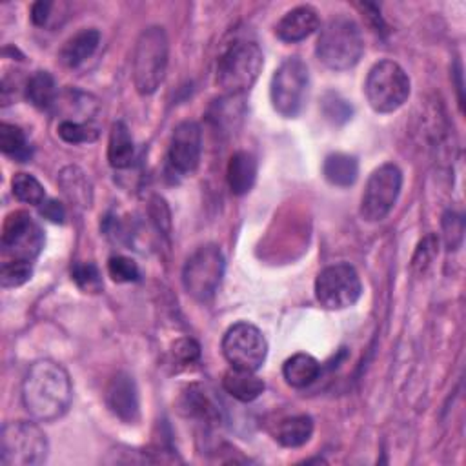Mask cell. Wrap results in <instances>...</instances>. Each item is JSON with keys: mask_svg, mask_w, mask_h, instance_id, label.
Returning <instances> with one entry per match:
<instances>
[{"mask_svg": "<svg viewBox=\"0 0 466 466\" xmlns=\"http://www.w3.org/2000/svg\"><path fill=\"white\" fill-rule=\"evenodd\" d=\"M62 193L73 202L78 204L82 208H89L91 200H93V191H91V184L89 178L86 177V173L76 167V166H67L58 173L56 178Z\"/></svg>", "mask_w": 466, "mask_h": 466, "instance_id": "cb8c5ba5", "label": "cell"}, {"mask_svg": "<svg viewBox=\"0 0 466 466\" xmlns=\"http://www.w3.org/2000/svg\"><path fill=\"white\" fill-rule=\"evenodd\" d=\"M133 157H135V146H133L129 127L122 120L113 122L109 131V142H107L109 166L115 169H126L131 166Z\"/></svg>", "mask_w": 466, "mask_h": 466, "instance_id": "ffe728a7", "label": "cell"}, {"mask_svg": "<svg viewBox=\"0 0 466 466\" xmlns=\"http://www.w3.org/2000/svg\"><path fill=\"white\" fill-rule=\"evenodd\" d=\"M322 111H324L326 118L331 120L333 124H342L348 118H351V106L346 100H342L340 96L331 95V93L324 98Z\"/></svg>", "mask_w": 466, "mask_h": 466, "instance_id": "e575fe53", "label": "cell"}, {"mask_svg": "<svg viewBox=\"0 0 466 466\" xmlns=\"http://www.w3.org/2000/svg\"><path fill=\"white\" fill-rule=\"evenodd\" d=\"M49 442L35 422H5L0 431V461L4 466H38L46 462Z\"/></svg>", "mask_w": 466, "mask_h": 466, "instance_id": "5b68a950", "label": "cell"}, {"mask_svg": "<svg viewBox=\"0 0 466 466\" xmlns=\"http://www.w3.org/2000/svg\"><path fill=\"white\" fill-rule=\"evenodd\" d=\"M402 187V171L397 164L379 166L368 178L360 197V217L368 222H379L393 209Z\"/></svg>", "mask_w": 466, "mask_h": 466, "instance_id": "9c48e42d", "label": "cell"}, {"mask_svg": "<svg viewBox=\"0 0 466 466\" xmlns=\"http://www.w3.org/2000/svg\"><path fill=\"white\" fill-rule=\"evenodd\" d=\"M226 178L233 195L249 193L257 178V158L248 151L233 153L228 162Z\"/></svg>", "mask_w": 466, "mask_h": 466, "instance_id": "e0dca14e", "label": "cell"}, {"mask_svg": "<svg viewBox=\"0 0 466 466\" xmlns=\"http://www.w3.org/2000/svg\"><path fill=\"white\" fill-rule=\"evenodd\" d=\"M437 251H439V238H437L433 233L426 235V237L419 242V246H417V249H415V255H413V258H411V268H413L417 273H424L426 268L433 262Z\"/></svg>", "mask_w": 466, "mask_h": 466, "instance_id": "d6a6232c", "label": "cell"}, {"mask_svg": "<svg viewBox=\"0 0 466 466\" xmlns=\"http://www.w3.org/2000/svg\"><path fill=\"white\" fill-rule=\"evenodd\" d=\"M324 178L337 187H350L359 177V162L348 153H331L322 164Z\"/></svg>", "mask_w": 466, "mask_h": 466, "instance_id": "44dd1931", "label": "cell"}, {"mask_svg": "<svg viewBox=\"0 0 466 466\" xmlns=\"http://www.w3.org/2000/svg\"><path fill=\"white\" fill-rule=\"evenodd\" d=\"M25 98L38 109H51L56 104L58 89L49 71H36L25 82Z\"/></svg>", "mask_w": 466, "mask_h": 466, "instance_id": "d4e9b609", "label": "cell"}, {"mask_svg": "<svg viewBox=\"0 0 466 466\" xmlns=\"http://www.w3.org/2000/svg\"><path fill=\"white\" fill-rule=\"evenodd\" d=\"M360 277L348 262L326 266L315 279V297L326 309L350 308L360 299Z\"/></svg>", "mask_w": 466, "mask_h": 466, "instance_id": "30bf717a", "label": "cell"}, {"mask_svg": "<svg viewBox=\"0 0 466 466\" xmlns=\"http://www.w3.org/2000/svg\"><path fill=\"white\" fill-rule=\"evenodd\" d=\"M222 353L231 368L257 371L266 360L268 342L255 324L242 320L224 333Z\"/></svg>", "mask_w": 466, "mask_h": 466, "instance_id": "8fae6325", "label": "cell"}, {"mask_svg": "<svg viewBox=\"0 0 466 466\" xmlns=\"http://www.w3.org/2000/svg\"><path fill=\"white\" fill-rule=\"evenodd\" d=\"M264 66L260 47L249 40L233 42L217 62V86L231 96L246 93Z\"/></svg>", "mask_w": 466, "mask_h": 466, "instance_id": "277c9868", "label": "cell"}, {"mask_svg": "<svg viewBox=\"0 0 466 466\" xmlns=\"http://www.w3.org/2000/svg\"><path fill=\"white\" fill-rule=\"evenodd\" d=\"M180 406L186 415L198 419L202 422L215 424L220 420V408L198 384H193L184 391Z\"/></svg>", "mask_w": 466, "mask_h": 466, "instance_id": "7402d4cb", "label": "cell"}, {"mask_svg": "<svg viewBox=\"0 0 466 466\" xmlns=\"http://www.w3.org/2000/svg\"><path fill=\"white\" fill-rule=\"evenodd\" d=\"M46 237L40 224L25 211H13L5 217L2 226V251L5 258L33 262L42 248Z\"/></svg>", "mask_w": 466, "mask_h": 466, "instance_id": "7c38bea8", "label": "cell"}, {"mask_svg": "<svg viewBox=\"0 0 466 466\" xmlns=\"http://www.w3.org/2000/svg\"><path fill=\"white\" fill-rule=\"evenodd\" d=\"M0 149L4 155L18 162H25L31 158V146L25 138V133L15 124H0Z\"/></svg>", "mask_w": 466, "mask_h": 466, "instance_id": "484cf974", "label": "cell"}, {"mask_svg": "<svg viewBox=\"0 0 466 466\" xmlns=\"http://www.w3.org/2000/svg\"><path fill=\"white\" fill-rule=\"evenodd\" d=\"M319 13L311 5H299L288 11L275 25V35L282 42H300L319 29Z\"/></svg>", "mask_w": 466, "mask_h": 466, "instance_id": "9a60e30c", "label": "cell"}, {"mask_svg": "<svg viewBox=\"0 0 466 466\" xmlns=\"http://www.w3.org/2000/svg\"><path fill=\"white\" fill-rule=\"evenodd\" d=\"M364 93L373 111L393 113L410 96V78L397 62L380 60L368 71Z\"/></svg>", "mask_w": 466, "mask_h": 466, "instance_id": "8992f818", "label": "cell"}, {"mask_svg": "<svg viewBox=\"0 0 466 466\" xmlns=\"http://www.w3.org/2000/svg\"><path fill=\"white\" fill-rule=\"evenodd\" d=\"M55 7L53 2H47V0H40V2H35L31 5V22L38 27H47L49 25V20H51V9Z\"/></svg>", "mask_w": 466, "mask_h": 466, "instance_id": "d590c367", "label": "cell"}, {"mask_svg": "<svg viewBox=\"0 0 466 466\" xmlns=\"http://www.w3.org/2000/svg\"><path fill=\"white\" fill-rule=\"evenodd\" d=\"M309 75L299 56L286 58L273 73L269 82V98L273 109L284 118L297 116L306 102Z\"/></svg>", "mask_w": 466, "mask_h": 466, "instance_id": "ba28073f", "label": "cell"}, {"mask_svg": "<svg viewBox=\"0 0 466 466\" xmlns=\"http://www.w3.org/2000/svg\"><path fill=\"white\" fill-rule=\"evenodd\" d=\"M226 269V260L218 246L206 244L197 248L182 268V284L189 297L208 302L215 297Z\"/></svg>", "mask_w": 466, "mask_h": 466, "instance_id": "52a82bcc", "label": "cell"}, {"mask_svg": "<svg viewBox=\"0 0 466 466\" xmlns=\"http://www.w3.org/2000/svg\"><path fill=\"white\" fill-rule=\"evenodd\" d=\"M71 279L84 293H98L102 289V277L93 262H76L71 269Z\"/></svg>", "mask_w": 466, "mask_h": 466, "instance_id": "f546056e", "label": "cell"}, {"mask_svg": "<svg viewBox=\"0 0 466 466\" xmlns=\"http://www.w3.org/2000/svg\"><path fill=\"white\" fill-rule=\"evenodd\" d=\"M315 53L319 60L333 71L351 69L364 53L360 27L353 18L344 15L329 18L320 27Z\"/></svg>", "mask_w": 466, "mask_h": 466, "instance_id": "7a4b0ae2", "label": "cell"}, {"mask_svg": "<svg viewBox=\"0 0 466 466\" xmlns=\"http://www.w3.org/2000/svg\"><path fill=\"white\" fill-rule=\"evenodd\" d=\"M11 187H13V195L20 202H25L31 206H40L46 200L44 186L29 173H16L11 178Z\"/></svg>", "mask_w": 466, "mask_h": 466, "instance_id": "4316f807", "label": "cell"}, {"mask_svg": "<svg viewBox=\"0 0 466 466\" xmlns=\"http://www.w3.org/2000/svg\"><path fill=\"white\" fill-rule=\"evenodd\" d=\"M73 386L66 368L51 359L33 362L22 382V404L25 411L40 420L53 422L71 406Z\"/></svg>", "mask_w": 466, "mask_h": 466, "instance_id": "6da1fadb", "label": "cell"}, {"mask_svg": "<svg viewBox=\"0 0 466 466\" xmlns=\"http://www.w3.org/2000/svg\"><path fill=\"white\" fill-rule=\"evenodd\" d=\"M40 215L51 222H56V224H62L64 218H66V211H64V206L55 200V198H46L40 206Z\"/></svg>", "mask_w": 466, "mask_h": 466, "instance_id": "8d00e7d4", "label": "cell"}, {"mask_svg": "<svg viewBox=\"0 0 466 466\" xmlns=\"http://www.w3.org/2000/svg\"><path fill=\"white\" fill-rule=\"evenodd\" d=\"M169 40L160 25L142 29L133 49V84L140 95H151L166 76Z\"/></svg>", "mask_w": 466, "mask_h": 466, "instance_id": "3957f363", "label": "cell"}, {"mask_svg": "<svg viewBox=\"0 0 466 466\" xmlns=\"http://www.w3.org/2000/svg\"><path fill=\"white\" fill-rule=\"evenodd\" d=\"M464 237V218L461 213L446 211L442 215V238L448 251H455L461 248Z\"/></svg>", "mask_w": 466, "mask_h": 466, "instance_id": "4dcf8cb0", "label": "cell"}, {"mask_svg": "<svg viewBox=\"0 0 466 466\" xmlns=\"http://www.w3.org/2000/svg\"><path fill=\"white\" fill-rule=\"evenodd\" d=\"M100 44V33L93 27L89 29H80L73 36H69L64 46L58 51V60L66 67H78L82 66L87 58L93 56Z\"/></svg>", "mask_w": 466, "mask_h": 466, "instance_id": "2e32d148", "label": "cell"}, {"mask_svg": "<svg viewBox=\"0 0 466 466\" xmlns=\"http://www.w3.org/2000/svg\"><path fill=\"white\" fill-rule=\"evenodd\" d=\"M202 131L193 120H184L175 126L167 149V164L177 175H191L200 162Z\"/></svg>", "mask_w": 466, "mask_h": 466, "instance_id": "4fadbf2b", "label": "cell"}, {"mask_svg": "<svg viewBox=\"0 0 466 466\" xmlns=\"http://www.w3.org/2000/svg\"><path fill=\"white\" fill-rule=\"evenodd\" d=\"M106 404L109 411L126 424H135L140 417L138 390L133 377L118 371L106 388Z\"/></svg>", "mask_w": 466, "mask_h": 466, "instance_id": "5bb4252c", "label": "cell"}, {"mask_svg": "<svg viewBox=\"0 0 466 466\" xmlns=\"http://www.w3.org/2000/svg\"><path fill=\"white\" fill-rule=\"evenodd\" d=\"M58 137L67 144H87L98 138V127L91 122H76V120H62L56 127Z\"/></svg>", "mask_w": 466, "mask_h": 466, "instance_id": "83f0119b", "label": "cell"}, {"mask_svg": "<svg viewBox=\"0 0 466 466\" xmlns=\"http://www.w3.org/2000/svg\"><path fill=\"white\" fill-rule=\"evenodd\" d=\"M107 273L115 282H137L140 279L137 262L124 255H115L107 260Z\"/></svg>", "mask_w": 466, "mask_h": 466, "instance_id": "1f68e13d", "label": "cell"}, {"mask_svg": "<svg viewBox=\"0 0 466 466\" xmlns=\"http://www.w3.org/2000/svg\"><path fill=\"white\" fill-rule=\"evenodd\" d=\"M33 275V262L5 258L0 268L2 288H18L25 284Z\"/></svg>", "mask_w": 466, "mask_h": 466, "instance_id": "f1b7e54d", "label": "cell"}, {"mask_svg": "<svg viewBox=\"0 0 466 466\" xmlns=\"http://www.w3.org/2000/svg\"><path fill=\"white\" fill-rule=\"evenodd\" d=\"M313 435V419L309 415H291L277 422L273 439L286 448H299L306 444Z\"/></svg>", "mask_w": 466, "mask_h": 466, "instance_id": "d6986e66", "label": "cell"}, {"mask_svg": "<svg viewBox=\"0 0 466 466\" xmlns=\"http://www.w3.org/2000/svg\"><path fill=\"white\" fill-rule=\"evenodd\" d=\"M171 357L182 366L193 364L200 359V346L191 337H180L171 344Z\"/></svg>", "mask_w": 466, "mask_h": 466, "instance_id": "836d02e7", "label": "cell"}, {"mask_svg": "<svg viewBox=\"0 0 466 466\" xmlns=\"http://www.w3.org/2000/svg\"><path fill=\"white\" fill-rule=\"evenodd\" d=\"M222 388L240 402H251L264 391L266 384L255 375V371L231 368L222 377Z\"/></svg>", "mask_w": 466, "mask_h": 466, "instance_id": "ac0fdd59", "label": "cell"}, {"mask_svg": "<svg viewBox=\"0 0 466 466\" xmlns=\"http://www.w3.org/2000/svg\"><path fill=\"white\" fill-rule=\"evenodd\" d=\"M319 373H320V364L309 353H295L282 366L284 380L291 388H306L313 384L319 379Z\"/></svg>", "mask_w": 466, "mask_h": 466, "instance_id": "603a6c76", "label": "cell"}]
</instances>
